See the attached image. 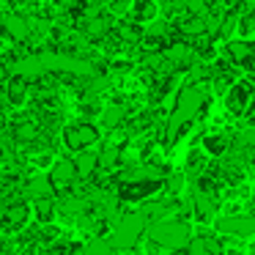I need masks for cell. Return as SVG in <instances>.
<instances>
[{"label": "cell", "mask_w": 255, "mask_h": 255, "mask_svg": "<svg viewBox=\"0 0 255 255\" xmlns=\"http://www.w3.org/2000/svg\"><path fill=\"white\" fill-rule=\"evenodd\" d=\"M206 107V94H203V85L198 83H189L184 85L181 91H178V99H176V107H173L170 113V121H167L165 127V140L167 145H173L178 140V134H181V129L187 127L192 118L200 116V110Z\"/></svg>", "instance_id": "obj_1"}, {"label": "cell", "mask_w": 255, "mask_h": 255, "mask_svg": "<svg viewBox=\"0 0 255 255\" xmlns=\"http://www.w3.org/2000/svg\"><path fill=\"white\" fill-rule=\"evenodd\" d=\"M148 239L159 247H167V250H189L192 244V231H189L187 222L181 220H165V222H154L148 225Z\"/></svg>", "instance_id": "obj_2"}, {"label": "cell", "mask_w": 255, "mask_h": 255, "mask_svg": "<svg viewBox=\"0 0 255 255\" xmlns=\"http://www.w3.org/2000/svg\"><path fill=\"white\" fill-rule=\"evenodd\" d=\"M143 233H148V220H145L140 211H134V214H127L116 228H113L110 244L116 250H124V253H127V250L137 247V242L143 239Z\"/></svg>", "instance_id": "obj_3"}, {"label": "cell", "mask_w": 255, "mask_h": 255, "mask_svg": "<svg viewBox=\"0 0 255 255\" xmlns=\"http://www.w3.org/2000/svg\"><path fill=\"white\" fill-rule=\"evenodd\" d=\"M99 140V129L94 124H74V127H66L63 129V145L69 151H88V145H94Z\"/></svg>", "instance_id": "obj_4"}, {"label": "cell", "mask_w": 255, "mask_h": 255, "mask_svg": "<svg viewBox=\"0 0 255 255\" xmlns=\"http://www.w3.org/2000/svg\"><path fill=\"white\" fill-rule=\"evenodd\" d=\"M8 74L25 80V83H36V80H41L47 74V69L41 63L39 52H36V55H19L14 63H8Z\"/></svg>", "instance_id": "obj_5"}, {"label": "cell", "mask_w": 255, "mask_h": 255, "mask_svg": "<svg viewBox=\"0 0 255 255\" xmlns=\"http://www.w3.org/2000/svg\"><path fill=\"white\" fill-rule=\"evenodd\" d=\"M55 184H52V178L50 176H30L28 181H25V187H22V195L25 198H30L36 203V200H55Z\"/></svg>", "instance_id": "obj_6"}, {"label": "cell", "mask_w": 255, "mask_h": 255, "mask_svg": "<svg viewBox=\"0 0 255 255\" xmlns=\"http://www.w3.org/2000/svg\"><path fill=\"white\" fill-rule=\"evenodd\" d=\"M3 30L8 33V39H14V41H28V39H33V30H30V19L25 17V14H19V11H8V14H3Z\"/></svg>", "instance_id": "obj_7"}, {"label": "cell", "mask_w": 255, "mask_h": 255, "mask_svg": "<svg viewBox=\"0 0 255 255\" xmlns=\"http://www.w3.org/2000/svg\"><path fill=\"white\" fill-rule=\"evenodd\" d=\"M217 228H220V233H228V236H250V233H255V214L222 217Z\"/></svg>", "instance_id": "obj_8"}, {"label": "cell", "mask_w": 255, "mask_h": 255, "mask_svg": "<svg viewBox=\"0 0 255 255\" xmlns=\"http://www.w3.org/2000/svg\"><path fill=\"white\" fill-rule=\"evenodd\" d=\"M50 178H52V184H55V189L72 187V184L80 178L74 159H69V156H63V159H55V165H52V170H50Z\"/></svg>", "instance_id": "obj_9"}, {"label": "cell", "mask_w": 255, "mask_h": 255, "mask_svg": "<svg viewBox=\"0 0 255 255\" xmlns=\"http://www.w3.org/2000/svg\"><path fill=\"white\" fill-rule=\"evenodd\" d=\"M30 217V209L25 200H19V203H8L3 206V211H0V225L8 228V231H17V228H22L25 222H28Z\"/></svg>", "instance_id": "obj_10"}, {"label": "cell", "mask_w": 255, "mask_h": 255, "mask_svg": "<svg viewBox=\"0 0 255 255\" xmlns=\"http://www.w3.org/2000/svg\"><path fill=\"white\" fill-rule=\"evenodd\" d=\"M192 211L200 222H209L211 217L217 214V203H214V195L209 189H195L192 192Z\"/></svg>", "instance_id": "obj_11"}, {"label": "cell", "mask_w": 255, "mask_h": 255, "mask_svg": "<svg viewBox=\"0 0 255 255\" xmlns=\"http://www.w3.org/2000/svg\"><path fill=\"white\" fill-rule=\"evenodd\" d=\"M83 30H85V39L88 41H102L110 36L113 30V19L99 14V17H91V19H83Z\"/></svg>", "instance_id": "obj_12"}, {"label": "cell", "mask_w": 255, "mask_h": 255, "mask_svg": "<svg viewBox=\"0 0 255 255\" xmlns=\"http://www.w3.org/2000/svg\"><path fill=\"white\" fill-rule=\"evenodd\" d=\"M228 58H231V63H239V66H247V63H255V44L253 41H231V44L225 47Z\"/></svg>", "instance_id": "obj_13"}, {"label": "cell", "mask_w": 255, "mask_h": 255, "mask_svg": "<svg viewBox=\"0 0 255 255\" xmlns=\"http://www.w3.org/2000/svg\"><path fill=\"white\" fill-rule=\"evenodd\" d=\"M88 209H91V203H88L85 195H63V198L58 200V211H61L63 217H83Z\"/></svg>", "instance_id": "obj_14"}, {"label": "cell", "mask_w": 255, "mask_h": 255, "mask_svg": "<svg viewBox=\"0 0 255 255\" xmlns=\"http://www.w3.org/2000/svg\"><path fill=\"white\" fill-rule=\"evenodd\" d=\"M6 96H8V105L19 107L30 96V83H25V80H19V77H11L6 83Z\"/></svg>", "instance_id": "obj_15"}, {"label": "cell", "mask_w": 255, "mask_h": 255, "mask_svg": "<svg viewBox=\"0 0 255 255\" xmlns=\"http://www.w3.org/2000/svg\"><path fill=\"white\" fill-rule=\"evenodd\" d=\"M74 165H77L80 178H91L99 170V151H83V154L74 156Z\"/></svg>", "instance_id": "obj_16"}, {"label": "cell", "mask_w": 255, "mask_h": 255, "mask_svg": "<svg viewBox=\"0 0 255 255\" xmlns=\"http://www.w3.org/2000/svg\"><path fill=\"white\" fill-rule=\"evenodd\" d=\"M39 127H36L33 121H19L17 127L11 129V137H14V143H25V145H30V143H36L39 140Z\"/></svg>", "instance_id": "obj_17"}, {"label": "cell", "mask_w": 255, "mask_h": 255, "mask_svg": "<svg viewBox=\"0 0 255 255\" xmlns=\"http://www.w3.org/2000/svg\"><path fill=\"white\" fill-rule=\"evenodd\" d=\"M121 162V148L116 143H107L105 148L99 151V167L102 170H113V167Z\"/></svg>", "instance_id": "obj_18"}, {"label": "cell", "mask_w": 255, "mask_h": 255, "mask_svg": "<svg viewBox=\"0 0 255 255\" xmlns=\"http://www.w3.org/2000/svg\"><path fill=\"white\" fill-rule=\"evenodd\" d=\"M124 118H127V107L124 105H110L105 113H102V124H105L107 129H116L124 124Z\"/></svg>", "instance_id": "obj_19"}, {"label": "cell", "mask_w": 255, "mask_h": 255, "mask_svg": "<svg viewBox=\"0 0 255 255\" xmlns=\"http://www.w3.org/2000/svg\"><path fill=\"white\" fill-rule=\"evenodd\" d=\"M83 255H116V247L110 244V239L94 236L88 244H85V253Z\"/></svg>", "instance_id": "obj_20"}, {"label": "cell", "mask_w": 255, "mask_h": 255, "mask_svg": "<svg viewBox=\"0 0 255 255\" xmlns=\"http://www.w3.org/2000/svg\"><path fill=\"white\" fill-rule=\"evenodd\" d=\"M247 96H250V85H236L228 96V105H231L233 113H242L247 110Z\"/></svg>", "instance_id": "obj_21"}, {"label": "cell", "mask_w": 255, "mask_h": 255, "mask_svg": "<svg viewBox=\"0 0 255 255\" xmlns=\"http://www.w3.org/2000/svg\"><path fill=\"white\" fill-rule=\"evenodd\" d=\"M33 211H36V220L39 222H50L58 211V203L55 200H36L33 203Z\"/></svg>", "instance_id": "obj_22"}, {"label": "cell", "mask_w": 255, "mask_h": 255, "mask_svg": "<svg viewBox=\"0 0 255 255\" xmlns=\"http://www.w3.org/2000/svg\"><path fill=\"white\" fill-rule=\"evenodd\" d=\"M225 134H217V137H206L203 140V148L211 151V154H225Z\"/></svg>", "instance_id": "obj_23"}, {"label": "cell", "mask_w": 255, "mask_h": 255, "mask_svg": "<svg viewBox=\"0 0 255 255\" xmlns=\"http://www.w3.org/2000/svg\"><path fill=\"white\" fill-rule=\"evenodd\" d=\"M184 187H187V178H184V173H173V176L167 178V192H170V195H181Z\"/></svg>", "instance_id": "obj_24"}, {"label": "cell", "mask_w": 255, "mask_h": 255, "mask_svg": "<svg viewBox=\"0 0 255 255\" xmlns=\"http://www.w3.org/2000/svg\"><path fill=\"white\" fill-rule=\"evenodd\" d=\"M239 143L255 151V127H244L242 132H239Z\"/></svg>", "instance_id": "obj_25"}, {"label": "cell", "mask_w": 255, "mask_h": 255, "mask_svg": "<svg viewBox=\"0 0 255 255\" xmlns=\"http://www.w3.org/2000/svg\"><path fill=\"white\" fill-rule=\"evenodd\" d=\"M154 11H156V8L151 6V3H148V6H134V14H137V19H151V17H154Z\"/></svg>", "instance_id": "obj_26"}, {"label": "cell", "mask_w": 255, "mask_h": 255, "mask_svg": "<svg viewBox=\"0 0 255 255\" xmlns=\"http://www.w3.org/2000/svg\"><path fill=\"white\" fill-rule=\"evenodd\" d=\"M124 11H129V3H113L110 6V14H124Z\"/></svg>", "instance_id": "obj_27"}, {"label": "cell", "mask_w": 255, "mask_h": 255, "mask_svg": "<svg viewBox=\"0 0 255 255\" xmlns=\"http://www.w3.org/2000/svg\"><path fill=\"white\" fill-rule=\"evenodd\" d=\"M36 255H61V253H58V250H39Z\"/></svg>", "instance_id": "obj_28"}, {"label": "cell", "mask_w": 255, "mask_h": 255, "mask_svg": "<svg viewBox=\"0 0 255 255\" xmlns=\"http://www.w3.org/2000/svg\"><path fill=\"white\" fill-rule=\"evenodd\" d=\"M209 255H220V253H209Z\"/></svg>", "instance_id": "obj_29"}]
</instances>
